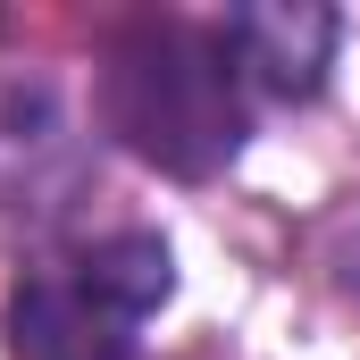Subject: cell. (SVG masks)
I'll return each instance as SVG.
<instances>
[{"label":"cell","instance_id":"obj_3","mask_svg":"<svg viewBox=\"0 0 360 360\" xmlns=\"http://www.w3.org/2000/svg\"><path fill=\"white\" fill-rule=\"evenodd\" d=\"M226 59L243 68L252 101H310L335 68V42H344V17L335 8H310V0H260V8H226L210 17Z\"/></svg>","mask_w":360,"mask_h":360},{"label":"cell","instance_id":"obj_4","mask_svg":"<svg viewBox=\"0 0 360 360\" xmlns=\"http://www.w3.org/2000/svg\"><path fill=\"white\" fill-rule=\"evenodd\" d=\"M76 176H84V151L59 92L0 76V210H59Z\"/></svg>","mask_w":360,"mask_h":360},{"label":"cell","instance_id":"obj_2","mask_svg":"<svg viewBox=\"0 0 360 360\" xmlns=\"http://www.w3.org/2000/svg\"><path fill=\"white\" fill-rule=\"evenodd\" d=\"M176 293V252L151 226H117L68 243L17 276L8 293V352L17 360H134L143 327Z\"/></svg>","mask_w":360,"mask_h":360},{"label":"cell","instance_id":"obj_1","mask_svg":"<svg viewBox=\"0 0 360 360\" xmlns=\"http://www.w3.org/2000/svg\"><path fill=\"white\" fill-rule=\"evenodd\" d=\"M92 101H101V126L134 160H151L184 184L218 176L252 143V109H260L243 68L226 59L218 25H201V17L117 25L109 51H101V92Z\"/></svg>","mask_w":360,"mask_h":360},{"label":"cell","instance_id":"obj_6","mask_svg":"<svg viewBox=\"0 0 360 360\" xmlns=\"http://www.w3.org/2000/svg\"><path fill=\"white\" fill-rule=\"evenodd\" d=\"M193 360H218V352H193Z\"/></svg>","mask_w":360,"mask_h":360},{"label":"cell","instance_id":"obj_5","mask_svg":"<svg viewBox=\"0 0 360 360\" xmlns=\"http://www.w3.org/2000/svg\"><path fill=\"white\" fill-rule=\"evenodd\" d=\"M335 285H344V293L360 302V226L344 235V243H335Z\"/></svg>","mask_w":360,"mask_h":360}]
</instances>
